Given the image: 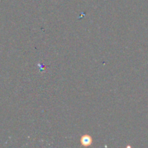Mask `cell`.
Instances as JSON below:
<instances>
[{"mask_svg":"<svg viewBox=\"0 0 148 148\" xmlns=\"http://www.w3.org/2000/svg\"><path fill=\"white\" fill-rule=\"evenodd\" d=\"M81 143L84 146H89L92 143V140L88 135H84L81 137Z\"/></svg>","mask_w":148,"mask_h":148,"instance_id":"cell-1","label":"cell"}]
</instances>
